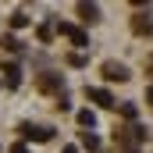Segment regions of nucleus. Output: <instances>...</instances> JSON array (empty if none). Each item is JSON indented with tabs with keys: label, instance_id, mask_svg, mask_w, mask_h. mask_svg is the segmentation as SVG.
I'll list each match as a JSON object with an SVG mask.
<instances>
[{
	"label": "nucleus",
	"instance_id": "7",
	"mask_svg": "<svg viewBox=\"0 0 153 153\" xmlns=\"http://www.w3.org/2000/svg\"><path fill=\"white\" fill-rule=\"evenodd\" d=\"M78 125L93 128V125H96V114H93V111H78Z\"/></svg>",
	"mask_w": 153,
	"mask_h": 153
},
{
	"label": "nucleus",
	"instance_id": "15",
	"mask_svg": "<svg viewBox=\"0 0 153 153\" xmlns=\"http://www.w3.org/2000/svg\"><path fill=\"white\" fill-rule=\"evenodd\" d=\"M64 153H78V150H75V146H64Z\"/></svg>",
	"mask_w": 153,
	"mask_h": 153
},
{
	"label": "nucleus",
	"instance_id": "6",
	"mask_svg": "<svg viewBox=\"0 0 153 153\" xmlns=\"http://www.w3.org/2000/svg\"><path fill=\"white\" fill-rule=\"evenodd\" d=\"M78 14H82L85 22H96V18H100V7H96V4H78Z\"/></svg>",
	"mask_w": 153,
	"mask_h": 153
},
{
	"label": "nucleus",
	"instance_id": "12",
	"mask_svg": "<svg viewBox=\"0 0 153 153\" xmlns=\"http://www.w3.org/2000/svg\"><path fill=\"white\" fill-rule=\"evenodd\" d=\"M39 85H43V89H57V78L50 75V78H39Z\"/></svg>",
	"mask_w": 153,
	"mask_h": 153
},
{
	"label": "nucleus",
	"instance_id": "4",
	"mask_svg": "<svg viewBox=\"0 0 153 153\" xmlns=\"http://www.w3.org/2000/svg\"><path fill=\"white\" fill-rule=\"evenodd\" d=\"M85 96H89L93 103H100V107H114V96H111L107 89H85Z\"/></svg>",
	"mask_w": 153,
	"mask_h": 153
},
{
	"label": "nucleus",
	"instance_id": "1",
	"mask_svg": "<svg viewBox=\"0 0 153 153\" xmlns=\"http://www.w3.org/2000/svg\"><path fill=\"white\" fill-rule=\"evenodd\" d=\"M22 135L25 139H36V143H50L53 139V128H46V125H22Z\"/></svg>",
	"mask_w": 153,
	"mask_h": 153
},
{
	"label": "nucleus",
	"instance_id": "10",
	"mask_svg": "<svg viewBox=\"0 0 153 153\" xmlns=\"http://www.w3.org/2000/svg\"><path fill=\"white\" fill-rule=\"evenodd\" d=\"M82 146H89V150H96V146H100V139H96L93 132H82Z\"/></svg>",
	"mask_w": 153,
	"mask_h": 153
},
{
	"label": "nucleus",
	"instance_id": "14",
	"mask_svg": "<svg viewBox=\"0 0 153 153\" xmlns=\"http://www.w3.org/2000/svg\"><path fill=\"white\" fill-rule=\"evenodd\" d=\"M146 103H150V107H153V85H150V89H146Z\"/></svg>",
	"mask_w": 153,
	"mask_h": 153
},
{
	"label": "nucleus",
	"instance_id": "3",
	"mask_svg": "<svg viewBox=\"0 0 153 153\" xmlns=\"http://www.w3.org/2000/svg\"><path fill=\"white\" fill-rule=\"evenodd\" d=\"M103 78H111V82H125V78H128V68L117 64V61H107V64H103Z\"/></svg>",
	"mask_w": 153,
	"mask_h": 153
},
{
	"label": "nucleus",
	"instance_id": "13",
	"mask_svg": "<svg viewBox=\"0 0 153 153\" xmlns=\"http://www.w3.org/2000/svg\"><path fill=\"white\" fill-rule=\"evenodd\" d=\"M11 153H29V150H25V146H22V143H18V146H11Z\"/></svg>",
	"mask_w": 153,
	"mask_h": 153
},
{
	"label": "nucleus",
	"instance_id": "11",
	"mask_svg": "<svg viewBox=\"0 0 153 153\" xmlns=\"http://www.w3.org/2000/svg\"><path fill=\"white\" fill-rule=\"evenodd\" d=\"M4 50H11V53H14V50H22V43H18L14 36H4Z\"/></svg>",
	"mask_w": 153,
	"mask_h": 153
},
{
	"label": "nucleus",
	"instance_id": "9",
	"mask_svg": "<svg viewBox=\"0 0 153 153\" xmlns=\"http://www.w3.org/2000/svg\"><path fill=\"white\" fill-rule=\"evenodd\" d=\"M11 25H14V29H25V25H29V14H22V11L11 14Z\"/></svg>",
	"mask_w": 153,
	"mask_h": 153
},
{
	"label": "nucleus",
	"instance_id": "8",
	"mask_svg": "<svg viewBox=\"0 0 153 153\" xmlns=\"http://www.w3.org/2000/svg\"><path fill=\"white\" fill-rule=\"evenodd\" d=\"M53 32H57V25H39V39H43V43H50Z\"/></svg>",
	"mask_w": 153,
	"mask_h": 153
},
{
	"label": "nucleus",
	"instance_id": "5",
	"mask_svg": "<svg viewBox=\"0 0 153 153\" xmlns=\"http://www.w3.org/2000/svg\"><path fill=\"white\" fill-rule=\"evenodd\" d=\"M4 78H7V85L14 89V85L22 82V68H18V64H7V68H4Z\"/></svg>",
	"mask_w": 153,
	"mask_h": 153
},
{
	"label": "nucleus",
	"instance_id": "2",
	"mask_svg": "<svg viewBox=\"0 0 153 153\" xmlns=\"http://www.w3.org/2000/svg\"><path fill=\"white\" fill-rule=\"evenodd\" d=\"M57 32H61V36H68L75 46H89V36H85L82 29H75V25H68V22H57Z\"/></svg>",
	"mask_w": 153,
	"mask_h": 153
}]
</instances>
